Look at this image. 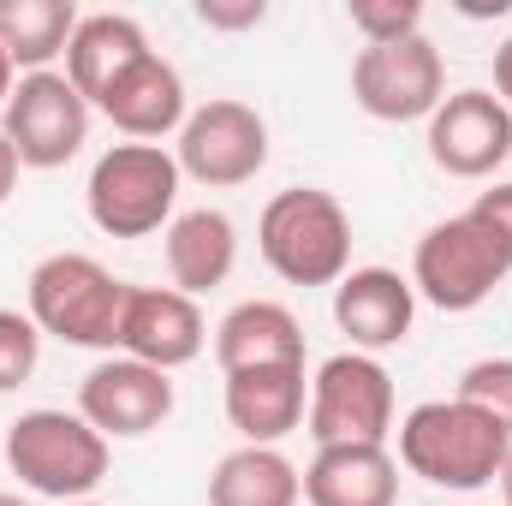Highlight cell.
Returning <instances> with one entry per match:
<instances>
[{
    "label": "cell",
    "instance_id": "6da1fadb",
    "mask_svg": "<svg viewBox=\"0 0 512 506\" xmlns=\"http://www.w3.org/2000/svg\"><path fill=\"white\" fill-rule=\"evenodd\" d=\"M512 435L465 399H423L399 423V465L435 489H483L501 477Z\"/></svg>",
    "mask_w": 512,
    "mask_h": 506
},
{
    "label": "cell",
    "instance_id": "7a4b0ae2",
    "mask_svg": "<svg viewBox=\"0 0 512 506\" xmlns=\"http://www.w3.org/2000/svg\"><path fill=\"white\" fill-rule=\"evenodd\" d=\"M256 251L286 286H340L352 274V215L334 191L292 185L262 209Z\"/></svg>",
    "mask_w": 512,
    "mask_h": 506
},
{
    "label": "cell",
    "instance_id": "3957f363",
    "mask_svg": "<svg viewBox=\"0 0 512 506\" xmlns=\"http://www.w3.org/2000/svg\"><path fill=\"white\" fill-rule=\"evenodd\" d=\"M126 280L102 268L84 251H54L30 268V322L84 352H114L120 346V310H126Z\"/></svg>",
    "mask_w": 512,
    "mask_h": 506
},
{
    "label": "cell",
    "instance_id": "277c9868",
    "mask_svg": "<svg viewBox=\"0 0 512 506\" xmlns=\"http://www.w3.org/2000/svg\"><path fill=\"white\" fill-rule=\"evenodd\" d=\"M6 465L24 489L48 501H90L108 477V435H96L78 411H24L6 429Z\"/></svg>",
    "mask_w": 512,
    "mask_h": 506
},
{
    "label": "cell",
    "instance_id": "5b68a950",
    "mask_svg": "<svg viewBox=\"0 0 512 506\" xmlns=\"http://www.w3.org/2000/svg\"><path fill=\"white\" fill-rule=\"evenodd\" d=\"M507 274H512V251L495 239V227L477 209L435 221L417 239V256H411V292L429 298L447 316H465V310L489 304Z\"/></svg>",
    "mask_w": 512,
    "mask_h": 506
},
{
    "label": "cell",
    "instance_id": "8992f818",
    "mask_svg": "<svg viewBox=\"0 0 512 506\" xmlns=\"http://www.w3.org/2000/svg\"><path fill=\"white\" fill-rule=\"evenodd\" d=\"M179 161L161 143H114L96 155L84 203L90 221L108 239H149L161 227H173V203H179Z\"/></svg>",
    "mask_w": 512,
    "mask_h": 506
},
{
    "label": "cell",
    "instance_id": "52a82bcc",
    "mask_svg": "<svg viewBox=\"0 0 512 506\" xmlns=\"http://www.w3.org/2000/svg\"><path fill=\"white\" fill-rule=\"evenodd\" d=\"M304 423L316 447H387L393 429V376L370 352H334L310 376Z\"/></svg>",
    "mask_w": 512,
    "mask_h": 506
},
{
    "label": "cell",
    "instance_id": "ba28073f",
    "mask_svg": "<svg viewBox=\"0 0 512 506\" xmlns=\"http://www.w3.org/2000/svg\"><path fill=\"white\" fill-rule=\"evenodd\" d=\"M173 161L185 179H197L209 191H233V185L256 179L268 161V120L239 96H215V102L185 114Z\"/></svg>",
    "mask_w": 512,
    "mask_h": 506
},
{
    "label": "cell",
    "instance_id": "9c48e42d",
    "mask_svg": "<svg viewBox=\"0 0 512 506\" xmlns=\"http://www.w3.org/2000/svg\"><path fill=\"white\" fill-rule=\"evenodd\" d=\"M0 131L18 149L24 167L54 173V167H66L90 143V102L72 90L66 72H24L12 84V102L0 114Z\"/></svg>",
    "mask_w": 512,
    "mask_h": 506
},
{
    "label": "cell",
    "instance_id": "30bf717a",
    "mask_svg": "<svg viewBox=\"0 0 512 506\" xmlns=\"http://www.w3.org/2000/svg\"><path fill=\"white\" fill-rule=\"evenodd\" d=\"M447 96V66H441V48L429 36H405V42H376L352 60V102L387 120V126H405V120H429Z\"/></svg>",
    "mask_w": 512,
    "mask_h": 506
},
{
    "label": "cell",
    "instance_id": "8fae6325",
    "mask_svg": "<svg viewBox=\"0 0 512 506\" xmlns=\"http://www.w3.org/2000/svg\"><path fill=\"white\" fill-rule=\"evenodd\" d=\"M429 161L453 179H489L512 155V108L495 90H453L429 114Z\"/></svg>",
    "mask_w": 512,
    "mask_h": 506
},
{
    "label": "cell",
    "instance_id": "7c38bea8",
    "mask_svg": "<svg viewBox=\"0 0 512 506\" xmlns=\"http://www.w3.org/2000/svg\"><path fill=\"white\" fill-rule=\"evenodd\" d=\"M78 417L96 435H108V441L155 435L173 417V376L149 370L137 358H102L90 376L78 381Z\"/></svg>",
    "mask_w": 512,
    "mask_h": 506
},
{
    "label": "cell",
    "instance_id": "4fadbf2b",
    "mask_svg": "<svg viewBox=\"0 0 512 506\" xmlns=\"http://www.w3.org/2000/svg\"><path fill=\"white\" fill-rule=\"evenodd\" d=\"M209 346L203 310L197 298L173 292V286H131L126 310H120V358H137L149 370H185L197 364Z\"/></svg>",
    "mask_w": 512,
    "mask_h": 506
},
{
    "label": "cell",
    "instance_id": "5bb4252c",
    "mask_svg": "<svg viewBox=\"0 0 512 506\" xmlns=\"http://www.w3.org/2000/svg\"><path fill=\"white\" fill-rule=\"evenodd\" d=\"M334 322L340 334L352 340V352H387L411 334L417 322V292L405 274L393 268H352L340 286H334Z\"/></svg>",
    "mask_w": 512,
    "mask_h": 506
},
{
    "label": "cell",
    "instance_id": "9a60e30c",
    "mask_svg": "<svg viewBox=\"0 0 512 506\" xmlns=\"http://www.w3.org/2000/svg\"><path fill=\"white\" fill-rule=\"evenodd\" d=\"M96 114H108L114 131H126V143H161L167 131L185 126V78L149 48L137 66H126L114 78V90L96 102Z\"/></svg>",
    "mask_w": 512,
    "mask_h": 506
},
{
    "label": "cell",
    "instance_id": "2e32d148",
    "mask_svg": "<svg viewBox=\"0 0 512 506\" xmlns=\"http://www.w3.org/2000/svg\"><path fill=\"white\" fill-rule=\"evenodd\" d=\"M310 381L304 364H274V370H239L227 376V423L245 435V447H274L304 423Z\"/></svg>",
    "mask_w": 512,
    "mask_h": 506
},
{
    "label": "cell",
    "instance_id": "e0dca14e",
    "mask_svg": "<svg viewBox=\"0 0 512 506\" xmlns=\"http://www.w3.org/2000/svg\"><path fill=\"white\" fill-rule=\"evenodd\" d=\"M215 364H221V376L274 370V364H304V328H298V316L286 304L245 298L215 328Z\"/></svg>",
    "mask_w": 512,
    "mask_h": 506
},
{
    "label": "cell",
    "instance_id": "ac0fdd59",
    "mask_svg": "<svg viewBox=\"0 0 512 506\" xmlns=\"http://www.w3.org/2000/svg\"><path fill=\"white\" fill-rule=\"evenodd\" d=\"M310 506H393L399 501V459L387 447H316L304 465Z\"/></svg>",
    "mask_w": 512,
    "mask_h": 506
},
{
    "label": "cell",
    "instance_id": "d6986e66",
    "mask_svg": "<svg viewBox=\"0 0 512 506\" xmlns=\"http://www.w3.org/2000/svg\"><path fill=\"white\" fill-rule=\"evenodd\" d=\"M143 54H149V36H143L137 18H126V12H90V18H78V30L66 42V78L96 108L114 90V78L126 66H137Z\"/></svg>",
    "mask_w": 512,
    "mask_h": 506
},
{
    "label": "cell",
    "instance_id": "ffe728a7",
    "mask_svg": "<svg viewBox=\"0 0 512 506\" xmlns=\"http://www.w3.org/2000/svg\"><path fill=\"white\" fill-rule=\"evenodd\" d=\"M161 239H167L161 251H167L173 292H185V298L215 292L239 262V227L221 209H185V215H173V227Z\"/></svg>",
    "mask_w": 512,
    "mask_h": 506
},
{
    "label": "cell",
    "instance_id": "44dd1931",
    "mask_svg": "<svg viewBox=\"0 0 512 506\" xmlns=\"http://www.w3.org/2000/svg\"><path fill=\"white\" fill-rule=\"evenodd\" d=\"M78 18L84 12L72 0H0V54L18 66V78L24 72H54Z\"/></svg>",
    "mask_w": 512,
    "mask_h": 506
},
{
    "label": "cell",
    "instance_id": "7402d4cb",
    "mask_svg": "<svg viewBox=\"0 0 512 506\" xmlns=\"http://www.w3.org/2000/svg\"><path fill=\"white\" fill-rule=\"evenodd\" d=\"M304 477L280 447H233L209 471V506H298Z\"/></svg>",
    "mask_w": 512,
    "mask_h": 506
},
{
    "label": "cell",
    "instance_id": "603a6c76",
    "mask_svg": "<svg viewBox=\"0 0 512 506\" xmlns=\"http://www.w3.org/2000/svg\"><path fill=\"white\" fill-rule=\"evenodd\" d=\"M42 364V328L30 310H0V393H18Z\"/></svg>",
    "mask_w": 512,
    "mask_h": 506
},
{
    "label": "cell",
    "instance_id": "cb8c5ba5",
    "mask_svg": "<svg viewBox=\"0 0 512 506\" xmlns=\"http://www.w3.org/2000/svg\"><path fill=\"white\" fill-rule=\"evenodd\" d=\"M453 399L477 405L483 417H495L512 435V358H483V364H471V370L459 376V393H453Z\"/></svg>",
    "mask_w": 512,
    "mask_h": 506
},
{
    "label": "cell",
    "instance_id": "d4e9b609",
    "mask_svg": "<svg viewBox=\"0 0 512 506\" xmlns=\"http://www.w3.org/2000/svg\"><path fill=\"white\" fill-rule=\"evenodd\" d=\"M352 30L364 36V48L423 36V6L417 0H352Z\"/></svg>",
    "mask_w": 512,
    "mask_h": 506
},
{
    "label": "cell",
    "instance_id": "484cf974",
    "mask_svg": "<svg viewBox=\"0 0 512 506\" xmlns=\"http://www.w3.org/2000/svg\"><path fill=\"white\" fill-rule=\"evenodd\" d=\"M197 18L209 30H251L268 18V6L262 0H197Z\"/></svg>",
    "mask_w": 512,
    "mask_h": 506
},
{
    "label": "cell",
    "instance_id": "4316f807",
    "mask_svg": "<svg viewBox=\"0 0 512 506\" xmlns=\"http://www.w3.org/2000/svg\"><path fill=\"white\" fill-rule=\"evenodd\" d=\"M471 209H477V215L495 227V239L512 251V179H507V185H489V191H477V203H471Z\"/></svg>",
    "mask_w": 512,
    "mask_h": 506
},
{
    "label": "cell",
    "instance_id": "83f0119b",
    "mask_svg": "<svg viewBox=\"0 0 512 506\" xmlns=\"http://www.w3.org/2000/svg\"><path fill=\"white\" fill-rule=\"evenodd\" d=\"M18 173H24V161H18V149L6 143V131H0V203L18 191Z\"/></svg>",
    "mask_w": 512,
    "mask_h": 506
},
{
    "label": "cell",
    "instance_id": "f1b7e54d",
    "mask_svg": "<svg viewBox=\"0 0 512 506\" xmlns=\"http://www.w3.org/2000/svg\"><path fill=\"white\" fill-rule=\"evenodd\" d=\"M495 96L512 108V36L495 48Z\"/></svg>",
    "mask_w": 512,
    "mask_h": 506
},
{
    "label": "cell",
    "instance_id": "f546056e",
    "mask_svg": "<svg viewBox=\"0 0 512 506\" xmlns=\"http://www.w3.org/2000/svg\"><path fill=\"white\" fill-rule=\"evenodd\" d=\"M12 84H18V66L0 54V114H6V102H12Z\"/></svg>",
    "mask_w": 512,
    "mask_h": 506
},
{
    "label": "cell",
    "instance_id": "4dcf8cb0",
    "mask_svg": "<svg viewBox=\"0 0 512 506\" xmlns=\"http://www.w3.org/2000/svg\"><path fill=\"white\" fill-rule=\"evenodd\" d=\"M495 483H501V501L512 506V447H507V465H501V477H495Z\"/></svg>",
    "mask_w": 512,
    "mask_h": 506
},
{
    "label": "cell",
    "instance_id": "1f68e13d",
    "mask_svg": "<svg viewBox=\"0 0 512 506\" xmlns=\"http://www.w3.org/2000/svg\"><path fill=\"white\" fill-rule=\"evenodd\" d=\"M0 506H24V501H18V495H6V489H0Z\"/></svg>",
    "mask_w": 512,
    "mask_h": 506
},
{
    "label": "cell",
    "instance_id": "d6a6232c",
    "mask_svg": "<svg viewBox=\"0 0 512 506\" xmlns=\"http://www.w3.org/2000/svg\"><path fill=\"white\" fill-rule=\"evenodd\" d=\"M66 506H96V501H66Z\"/></svg>",
    "mask_w": 512,
    "mask_h": 506
}]
</instances>
